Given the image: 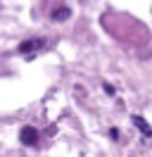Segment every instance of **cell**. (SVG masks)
<instances>
[{
	"mask_svg": "<svg viewBox=\"0 0 152 157\" xmlns=\"http://www.w3.org/2000/svg\"><path fill=\"white\" fill-rule=\"evenodd\" d=\"M19 140H21L24 145H36L38 143V131L33 126H24L19 131Z\"/></svg>",
	"mask_w": 152,
	"mask_h": 157,
	"instance_id": "cell-1",
	"label": "cell"
},
{
	"mask_svg": "<svg viewBox=\"0 0 152 157\" xmlns=\"http://www.w3.org/2000/svg\"><path fill=\"white\" fill-rule=\"evenodd\" d=\"M55 21H66L69 17H71V10L69 7H57V10H52V14H50Z\"/></svg>",
	"mask_w": 152,
	"mask_h": 157,
	"instance_id": "cell-4",
	"label": "cell"
},
{
	"mask_svg": "<svg viewBox=\"0 0 152 157\" xmlns=\"http://www.w3.org/2000/svg\"><path fill=\"white\" fill-rule=\"evenodd\" d=\"M45 45V40L43 38H31V40H24V43H19V52H31V50H38Z\"/></svg>",
	"mask_w": 152,
	"mask_h": 157,
	"instance_id": "cell-2",
	"label": "cell"
},
{
	"mask_svg": "<svg viewBox=\"0 0 152 157\" xmlns=\"http://www.w3.org/2000/svg\"><path fill=\"white\" fill-rule=\"evenodd\" d=\"M133 124H135V126L140 128V133H142L145 138H152V128L147 126V121H145L142 117H138V114H135V117H133Z\"/></svg>",
	"mask_w": 152,
	"mask_h": 157,
	"instance_id": "cell-3",
	"label": "cell"
}]
</instances>
